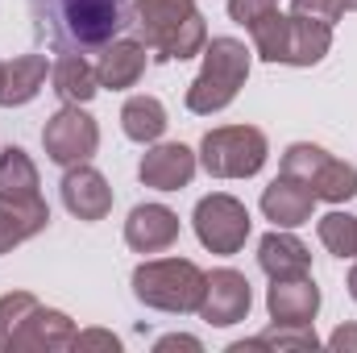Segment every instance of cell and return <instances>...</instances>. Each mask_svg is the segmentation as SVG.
<instances>
[{
	"instance_id": "1",
	"label": "cell",
	"mask_w": 357,
	"mask_h": 353,
	"mask_svg": "<svg viewBox=\"0 0 357 353\" xmlns=\"http://www.w3.org/2000/svg\"><path fill=\"white\" fill-rule=\"evenodd\" d=\"M29 17L42 42L59 54H100L125 25H133V0H29Z\"/></svg>"
},
{
	"instance_id": "2",
	"label": "cell",
	"mask_w": 357,
	"mask_h": 353,
	"mask_svg": "<svg viewBox=\"0 0 357 353\" xmlns=\"http://www.w3.org/2000/svg\"><path fill=\"white\" fill-rule=\"evenodd\" d=\"M133 25L162 63H183L204 54L208 46V25L195 8V0H137L133 4Z\"/></svg>"
},
{
	"instance_id": "3",
	"label": "cell",
	"mask_w": 357,
	"mask_h": 353,
	"mask_svg": "<svg viewBox=\"0 0 357 353\" xmlns=\"http://www.w3.org/2000/svg\"><path fill=\"white\" fill-rule=\"evenodd\" d=\"M250 38L266 63H287V67H316L333 50V25H320L295 13L282 17L278 8L250 25Z\"/></svg>"
},
{
	"instance_id": "4",
	"label": "cell",
	"mask_w": 357,
	"mask_h": 353,
	"mask_svg": "<svg viewBox=\"0 0 357 353\" xmlns=\"http://www.w3.org/2000/svg\"><path fill=\"white\" fill-rule=\"evenodd\" d=\"M250 80V50L237 38H212L204 46V67L187 88V108L195 117H212L237 100Z\"/></svg>"
},
{
	"instance_id": "5",
	"label": "cell",
	"mask_w": 357,
	"mask_h": 353,
	"mask_svg": "<svg viewBox=\"0 0 357 353\" xmlns=\"http://www.w3.org/2000/svg\"><path fill=\"white\" fill-rule=\"evenodd\" d=\"M204 270L187 258H154L133 270V295L154 312H195L204 299Z\"/></svg>"
},
{
	"instance_id": "6",
	"label": "cell",
	"mask_w": 357,
	"mask_h": 353,
	"mask_svg": "<svg viewBox=\"0 0 357 353\" xmlns=\"http://www.w3.org/2000/svg\"><path fill=\"white\" fill-rule=\"evenodd\" d=\"M270 146L266 133L254 125H225L204 133L199 142V167L212 179H250L262 171Z\"/></svg>"
},
{
	"instance_id": "7",
	"label": "cell",
	"mask_w": 357,
	"mask_h": 353,
	"mask_svg": "<svg viewBox=\"0 0 357 353\" xmlns=\"http://www.w3.org/2000/svg\"><path fill=\"white\" fill-rule=\"evenodd\" d=\"M282 175L307 183L312 195H316V200H328V204H349L357 195V167L333 158L328 150H320V146H312V142L287 146V154H282Z\"/></svg>"
},
{
	"instance_id": "8",
	"label": "cell",
	"mask_w": 357,
	"mask_h": 353,
	"mask_svg": "<svg viewBox=\"0 0 357 353\" xmlns=\"http://www.w3.org/2000/svg\"><path fill=\"white\" fill-rule=\"evenodd\" d=\"M191 225H195L199 246L212 250V254H225V258L237 254V250L245 246V237H250V212H245V204L233 200V195H225V191L204 195V200L195 204Z\"/></svg>"
},
{
	"instance_id": "9",
	"label": "cell",
	"mask_w": 357,
	"mask_h": 353,
	"mask_svg": "<svg viewBox=\"0 0 357 353\" xmlns=\"http://www.w3.org/2000/svg\"><path fill=\"white\" fill-rule=\"evenodd\" d=\"M42 146H46V158L59 163V167H79L88 163L100 146V125L84 112V104H63L46 129H42Z\"/></svg>"
},
{
	"instance_id": "10",
	"label": "cell",
	"mask_w": 357,
	"mask_h": 353,
	"mask_svg": "<svg viewBox=\"0 0 357 353\" xmlns=\"http://www.w3.org/2000/svg\"><path fill=\"white\" fill-rule=\"evenodd\" d=\"M254 308V291H250V278L241 270H212L204 278V299H199V320L216 324V329H229L237 320H245Z\"/></svg>"
},
{
	"instance_id": "11",
	"label": "cell",
	"mask_w": 357,
	"mask_h": 353,
	"mask_svg": "<svg viewBox=\"0 0 357 353\" xmlns=\"http://www.w3.org/2000/svg\"><path fill=\"white\" fill-rule=\"evenodd\" d=\"M59 191H63V208H67L75 220H88L91 225V220H104V216L112 212V187H108V179L100 175L96 167H88V163L67 167Z\"/></svg>"
},
{
	"instance_id": "12",
	"label": "cell",
	"mask_w": 357,
	"mask_h": 353,
	"mask_svg": "<svg viewBox=\"0 0 357 353\" xmlns=\"http://www.w3.org/2000/svg\"><path fill=\"white\" fill-rule=\"evenodd\" d=\"M266 312L274 324H312L316 312H320V287L312 283V274H299V278H270L266 291Z\"/></svg>"
},
{
	"instance_id": "13",
	"label": "cell",
	"mask_w": 357,
	"mask_h": 353,
	"mask_svg": "<svg viewBox=\"0 0 357 353\" xmlns=\"http://www.w3.org/2000/svg\"><path fill=\"white\" fill-rule=\"evenodd\" d=\"M75 345V324L67 312H54V308H33L21 329L8 337V353H21V350H46V353H59V350H71Z\"/></svg>"
},
{
	"instance_id": "14",
	"label": "cell",
	"mask_w": 357,
	"mask_h": 353,
	"mask_svg": "<svg viewBox=\"0 0 357 353\" xmlns=\"http://www.w3.org/2000/svg\"><path fill=\"white\" fill-rule=\"evenodd\" d=\"M125 241L137 254H162L178 241V216L167 204H137L125 220Z\"/></svg>"
},
{
	"instance_id": "15",
	"label": "cell",
	"mask_w": 357,
	"mask_h": 353,
	"mask_svg": "<svg viewBox=\"0 0 357 353\" xmlns=\"http://www.w3.org/2000/svg\"><path fill=\"white\" fill-rule=\"evenodd\" d=\"M312 208H316L312 187L291 175H278L262 191V212H266V220H274V229H299V225H307Z\"/></svg>"
},
{
	"instance_id": "16",
	"label": "cell",
	"mask_w": 357,
	"mask_h": 353,
	"mask_svg": "<svg viewBox=\"0 0 357 353\" xmlns=\"http://www.w3.org/2000/svg\"><path fill=\"white\" fill-rule=\"evenodd\" d=\"M195 175V154L178 142H167V146H154L142 154V167H137V179L154 191H178L187 187Z\"/></svg>"
},
{
	"instance_id": "17",
	"label": "cell",
	"mask_w": 357,
	"mask_h": 353,
	"mask_svg": "<svg viewBox=\"0 0 357 353\" xmlns=\"http://www.w3.org/2000/svg\"><path fill=\"white\" fill-rule=\"evenodd\" d=\"M146 71V42H133V38H116L112 46L100 50V63H96V80L100 88L125 91L133 88Z\"/></svg>"
},
{
	"instance_id": "18",
	"label": "cell",
	"mask_w": 357,
	"mask_h": 353,
	"mask_svg": "<svg viewBox=\"0 0 357 353\" xmlns=\"http://www.w3.org/2000/svg\"><path fill=\"white\" fill-rule=\"evenodd\" d=\"M258 266L266 270L270 278H299V274L312 270V254H307V246L295 233L274 229V233H266L258 241Z\"/></svg>"
},
{
	"instance_id": "19",
	"label": "cell",
	"mask_w": 357,
	"mask_h": 353,
	"mask_svg": "<svg viewBox=\"0 0 357 353\" xmlns=\"http://www.w3.org/2000/svg\"><path fill=\"white\" fill-rule=\"evenodd\" d=\"M38 167H33V158L21 150V146H4L0 150V204H17V208H25V204H38L42 195H38Z\"/></svg>"
},
{
	"instance_id": "20",
	"label": "cell",
	"mask_w": 357,
	"mask_h": 353,
	"mask_svg": "<svg viewBox=\"0 0 357 353\" xmlns=\"http://www.w3.org/2000/svg\"><path fill=\"white\" fill-rule=\"evenodd\" d=\"M46 59L42 54H21L13 63H4V80H0V104L4 108H17V104H29L42 84H46Z\"/></svg>"
},
{
	"instance_id": "21",
	"label": "cell",
	"mask_w": 357,
	"mask_h": 353,
	"mask_svg": "<svg viewBox=\"0 0 357 353\" xmlns=\"http://www.w3.org/2000/svg\"><path fill=\"white\" fill-rule=\"evenodd\" d=\"M167 108H162V100H154V96H133V100H125V108H121V129H125V137L129 142H142V146H150V142H158L162 133H167Z\"/></svg>"
},
{
	"instance_id": "22",
	"label": "cell",
	"mask_w": 357,
	"mask_h": 353,
	"mask_svg": "<svg viewBox=\"0 0 357 353\" xmlns=\"http://www.w3.org/2000/svg\"><path fill=\"white\" fill-rule=\"evenodd\" d=\"M50 80H54V91H59L63 104H88L91 96L100 91L96 67H91L84 54H63V59L50 67Z\"/></svg>"
},
{
	"instance_id": "23",
	"label": "cell",
	"mask_w": 357,
	"mask_h": 353,
	"mask_svg": "<svg viewBox=\"0 0 357 353\" xmlns=\"http://www.w3.org/2000/svg\"><path fill=\"white\" fill-rule=\"evenodd\" d=\"M46 225H50V208H46L42 200H38V204H25V208L0 204V254H8L13 246L38 237Z\"/></svg>"
},
{
	"instance_id": "24",
	"label": "cell",
	"mask_w": 357,
	"mask_h": 353,
	"mask_svg": "<svg viewBox=\"0 0 357 353\" xmlns=\"http://www.w3.org/2000/svg\"><path fill=\"white\" fill-rule=\"evenodd\" d=\"M320 341H316V333H312V324H303V329H295V324H274L266 329L262 337H254V341H237V345H229V353H254V350H316Z\"/></svg>"
},
{
	"instance_id": "25",
	"label": "cell",
	"mask_w": 357,
	"mask_h": 353,
	"mask_svg": "<svg viewBox=\"0 0 357 353\" xmlns=\"http://www.w3.org/2000/svg\"><path fill=\"white\" fill-rule=\"evenodd\" d=\"M316 233H320V246L328 254L357 258V216H349V212H328V216H320Z\"/></svg>"
},
{
	"instance_id": "26",
	"label": "cell",
	"mask_w": 357,
	"mask_h": 353,
	"mask_svg": "<svg viewBox=\"0 0 357 353\" xmlns=\"http://www.w3.org/2000/svg\"><path fill=\"white\" fill-rule=\"evenodd\" d=\"M33 308H38V299H33L29 291H8V295H0V350L8 345V337L21 329V320H25Z\"/></svg>"
},
{
	"instance_id": "27",
	"label": "cell",
	"mask_w": 357,
	"mask_h": 353,
	"mask_svg": "<svg viewBox=\"0 0 357 353\" xmlns=\"http://www.w3.org/2000/svg\"><path fill=\"white\" fill-rule=\"evenodd\" d=\"M291 13L320 21V25H337L345 17V0H291Z\"/></svg>"
},
{
	"instance_id": "28",
	"label": "cell",
	"mask_w": 357,
	"mask_h": 353,
	"mask_svg": "<svg viewBox=\"0 0 357 353\" xmlns=\"http://www.w3.org/2000/svg\"><path fill=\"white\" fill-rule=\"evenodd\" d=\"M278 8V0H229V17L237 21V25H254V21H262L266 13Z\"/></svg>"
},
{
	"instance_id": "29",
	"label": "cell",
	"mask_w": 357,
	"mask_h": 353,
	"mask_svg": "<svg viewBox=\"0 0 357 353\" xmlns=\"http://www.w3.org/2000/svg\"><path fill=\"white\" fill-rule=\"evenodd\" d=\"M71 350H108V353H116L121 350V341L112 337V333H104V329H88V333H75V345Z\"/></svg>"
},
{
	"instance_id": "30",
	"label": "cell",
	"mask_w": 357,
	"mask_h": 353,
	"mask_svg": "<svg viewBox=\"0 0 357 353\" xmlns=\"http://www.w3.org/2000/svg\"><path fill=\"white\" fill-rule=\"evenodd\" d=\"M328 350H341V353H354L357 350V324H341L333 337H328Z\"/></svg>"
},
{
	"instance_id": "31",
	"label": "cell",
	"mask_w": 357,
	"mask_h": 353,
	"mask_svg": "<svg viewBox=\"0 0 357 353\" xmlns=\"http://www.w3.org/2000/svg\"><path fill=\"white\" fill-rule=\"evenodd\" d=\"M154 350L158 353H171V350H187V353H199L204 350V345H199V341H195V337H162V341H158V345H154Z\"/></svg>"
},
{
	"instance_id": "32",
	"label": "cell",
	"mask_w": 357,
	"mask_h": 353,
	"mask_svg": "<svg viewBox=\"0 0 357 353\" xmlns=\"http://www.w3.org/2000/svg\"><path fill=\"white\" fill-rule=\"evenodd\" d=\"M349 295H354V299H357V266H354V270H349Z\"/></svg>"
},
{
	"instance_id": "33",
	"label": "cell",
	"mask_w": 357,
	"mask_h": 353,
	"mask_svg": "<svg viewBox=\"0 0 357 353\" xmlns=\"http://www.w3.org/2000/svg\"><path fill=\"white\" fill-rule=\"evenodd\" d=\"M345 8H354V13H357V0H345Z\"/></svg>"
},
{
	"instance_id": "34",
	"label": "cell",
	"mask_w": 357,
	"mask_h": 353,
	"mask_svg": "<svg viewBox=\"0 0 357 353\" xmlns=\"http://www.w3.org/2000/svg\"><path fill=\"white\" fill-rule=\"evenodd\" d=\"M0 80H4V63H0Z\"/></svg>"
}]
</instances>
